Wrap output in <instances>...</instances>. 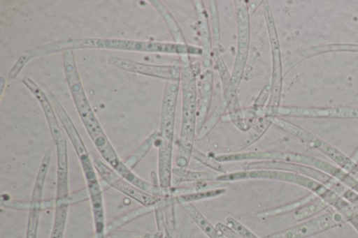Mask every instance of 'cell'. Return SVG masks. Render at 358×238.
<instances>
[{"label": "cell", "mask_w": 358, "mask_h": 238, "mask_svg": "<svg viewBox=\"0 0 358 238\" xmlns=\"http://www.w3.org/2000/svg\"><path fill=\"white\" fill-rule=\"evenodd\" d=\"M63 68L78 114L97 151L110 168L131 184L138 186L142 179L120 158L108 139L85 94L75 59H65Z\"/></svg>", "instance_id": "obj_1"}, {"label": "cell", "mask_w": 358, "mask_h": 238, "mask_svg": "<svg viewBox=\"0 0 358 238\" xmlns=\"http://www.w3.org/2000/svg\"><path fill=\"white\" fill-rule=\"evenodd\" d=\"M43 90L52 103L57 118L67 134L79 160L87 184L93 220L96 223L103 222L105 220V214L102 191L91 156H90L74 123L59 101L46 87H43Z\"/></svg>", "instance_id": "obj_2"}, {"label": "cell", "mask_w": 358, "mask_h": 238, "mask_svg": "<svg viewBox=\"0 0 358 238\" xmlns=\"http://www.w3.org/2000/svg\"><path fill=\"white\" fill-rule=\"evenodd\" d=\"M182 114L176 155L178 168L187 169L194 151L197 122L196 75L188 55L180 56Z\"/></svg>", "instance_id": "obj_3"}, {"label": "cell", "mask_w": 358, "mask_h": 238, "mask_svg": "<svg viewBox=\"0 0 358 238\" xmlns=\"http://www.w3.org/2000/svg\"><path fill=\"white\" fill-rule=\"evenodd\" d=\"M180 80L166 81L161 108L158 140V181L161 187L172 186V155L178 95Z\"/></svg>", "instance_id": "obj_4"}, {"label": "cell", "mask_w": 358, "mask_h": 238, "mask_svg": "<svg viewBox=\"0 0 358 238\" xmlns=\"http://www.w3.org/2000/svg\"><path fill=\"white\" fill-rule=\"evenodd\" d=\"M237 25V47L235 61L229 83L223 89L221 101L230 105L243 77L250 45V12L245 1H235Z\"/></svg>", "instance_id": "obj_5"}, {"label": "cell", "mask_w": 358, "mask_h": 238, "mask_svg": "<svg viewBox=\"0 0 358 238\" xmlns=\"http://www.w3.org/2000/svg\"><path fill=\"white\" fill-rule=\"evenodd\" d=\"M273 124L305 142L309 147L320 151L330 158L336 165L358 180V163L329 142L281 117H276Z\"/></svg>", "instance_id": "obj_6"}, {"label": "cell", "mask_w": 358, "mask_h": 238, "mask_svg": "<svg viewBox=\"0 0 358 238\" xmlns=\"http://www.w3.org/2000/svg\"><path fill=\"white\" fill-rule=\"evenodd\" d=\"M264 15L270 42L272 57L271 85L268 102L263 116L274 120L280 107L282 87V64L280 46L271 7L268 1L264 3Z\"/></svg>", "instance_id": "obj_7"}, {"label": "cell", "mask_w": 358, "mask_h": 238, "mask_svg": "<svg viewBox=\"0 0 358 238\" xmlns=\"http://www.w3.org/2000/svg\"><path fill=\"white\" fill-rule=\"evenodd\" d=\"M345 223V218L334 209L263 238H308L342 226Z\"/></svg>", "instance_id": "obj_8"}, {"label": "cell", "mask_w": 358, "mask_h": 238, "mask_svg": "<svg viewBox=\"0 0 358 238\" xmlns=\"http://www.w3.org/2000/svg\"><path fill=\"white\" fill-rule=\"evenodd\" d=\"M96 172L103 181L144 207H155L162 198L150 195L134 186L94 153L90 154Z\"/></svg>", "instance_id": "obj_9"}, {"label": "cell", "mask_w": 358, "mask_h": 238, "mask_svg": "<svg viewBox=\"0 0 358 238\" xmlns=\"http://www.w3.org/2000/svg\"><path fill=\"white\" fill-rule=\"evenodd\" d=\"M276 117L358 119V106L301 107L280 105Z\"/></svg>", "instance_id": "obj_10"}, {"label": "cell", "mask_w": 358, "mask_h": 238, "mask_svg": "<svg viewBox=\"0 0 358 238\" xmlns=\"http://www.w3.org/2000/svg\"><path fill=\"white\" fill-rule=\"evenodd\" d=\"M108 64L121 70L169 80H180L181 75V64L176 62L171 65H156L138 62L126 58L110 56Z\"/></svg>", "instance_id": "obj_11"}, {"label": "cell", "mask_w": 358, "mask_h": 238, "mask_svg": "<svg viewBox=\"0 0 358 238\" xmlns=\"http://www.w3.org/2000/svg\"><path fill=\"white\" fill-rule=\"evenodd\" d=\"M22 82L32 93L38 101L45 114L52 140L55 143L64 136L62 128L57 119V116L43 89L41 88L30 77L24 76Z\"/></svg>", "instance_id": "obj_12"}, {"label": "cell", "mask_w": 358, "mask_h": 238, "mask_svg": "<svg viewBox=\"0 0 358 238\" xmlns=\"http://www.w3.org/2000/svg\"><path fill=\"white\" fill-rule=\"evenodd\" d=\"M57 151L56 197L62 199L69 197V166L67 143L64 136L55 143Z\"/></svg>", "instance_id": "obj_13"}, {"label": "cell", "mask_w": 358, "mask_h": 238, "mask_svg": "<svg viewBox=\"0 0 358 238\" xmlns=\"http://www.w3.org/2000/svg\"><path fill=\"white\" fill-rule=\"evenodd\" d=\"M213 76L211 66L203 67L201 75V84L197 99V132L207 119L210 107L213 93Z\"/></svg>", "instance_id": "obj_14"}, {"label": "cell", "mask_w": 358, "mask_h": 238, "mask_svg": "<svg viewBox=\"0 0 358 238\" xmlns=\"http://www.w3.org/2000/svg\"><path fill=\"white\" fill-rule=\"evenodd\" d=\"M333 52H358V44L331 43L312 46L305 48L294 55L289 64L293 66L310 58Z\"/></svg>", "instance_id": "obj_15"}, {"label": "cell", "mask_w": 358, "mask_h": 238, "mask_svg": "<svg viewBox=\"0 0 358 238\" xmlns=\"http://www.w3.org/2000/svg\"><path fill=\"white\" fill-rule=\"evenodd\" d=\"M165 22L175 43L187 44L184 35L176 19L161 1H149Z\"/></svg>", "instance_id": "obj_16"}, {"label": "cell", "mask_w": 358, "mask_h": 238, "mask_svg": "<svg viewBox=\"0 0 358 238\" xmlns=\"http://www.w3.org/2000/svg\"><path fill=\"white\" fill-rule=\"evenodd\" d=\"M218 175L210 171H192L175 168L172 170V186H178L182 182L215 181Z\"/></svg>", "instance_id": "obj_17"}, {"label": "cell", "mask_w": 358, "mask_h": 238, "mask_svg": "<svg viewBox=\"0 0 358 238\" xmlns=\"http://www.w3.org/2000/svg\"><path fill=\"white\" fill-rule=\"evenodd\" d=\"M194 3L197 14L199 34L200 36L202 44V50L203 52V56H210L211 49V39L208 19L206 16L207 14L201 1H194Z\"/></svg>", "instance_id": "obj_18"}, {"label": "cell", "mask_w": 358, "mask_h": 238, "mask_svg": "<svg viewBox=\"0 0 358 238\" xmlns=\"http://www.w3.org/2000/svg\"><path fill=\"white\" fill-rule=\"evenodd\" d=\"M316 196L317 195L314 193H310L306 196L293 202L259 212L257 214V217L260 218H265L294 212L306 203L313 200Z\"/></svg>", "instance_id": "obj_19"}, {"label": "cell", "mask_w": 358, "mask_h": 238, "mask_svg": "<svg viewBox=\"0 0 358 238\" xmlns=\"http://www.w3.org/2000/svg\"><path fill=\"white\" fill-rule=\"evenodd\" d=\"M159 139V131H153L138 147V148L124 161L130 168L134 169L141 161L147 155L152 147Z\"/></svg>", "instance_id": "obj_20"}, {"label": "cell", "mask_w": 358, "mask_h": 238, "mask_svg": "<svg viewBox=\"0 0 358 238\" xmlns=\"http://www.w3.org/2000/svg\"><path fill=\"white\" fill-rule=\"evenodd\" d=\"M329 207V205L324 200L316 196L313 200L294 211L292 217L294 221L301 222L313 218Z\"/></svg>", "instance_id": "obj_21"}, {"label": "cell", "mask_w": 358, "mask_h": 238, "mask_svg": "<svg viewBox=\"0 0 358 238\" xmlns=\"http://www.w3.org/2000/svg\"><path fill=\"white\" fill-rule=\"evenodd\" d=\"M69 205L57 204L55 205L53 225L50 238H63L67 219Z\"/></svg>", "instance_id": "obj_22"}, {"label": "cell", "mask_w": 358, "mask_h": 238, "mask_svg": "<svg viewBox=\"0 0 358 238\" xmlns=\"http://www.w3.org/2000/svg\"><path fill=\"white\" fill-rule=\"evenodd\" d=\"M213 55L220 73L223 89H224L229 83L231 75L229 74L220 54L217 51L215 50L213 52Z\"/></svg>", "instance_id": "obj_23"}, {"label": "cell", "mask_w": 358, "mask_h": 238, "mask_svg": "<svg viewBox=\"0 0 358 238\" xmlns=\"http://www.w3.org/2000/svg\"><path fill=\"white\" fill-rule=\"evenodd\" d=\"M346 222L349 223L358 233V211L351 204L347 205L341 212Z\"/></svg>", "instance_id": "obj_24"}, {"label": "cell", "mask_w": 358, "mask_h": 238, "mask_svg": "<svg viewBox=\"0 0 358 238\" xmlns=\"http://www.w3.org/2000/svg\"><path fill=\"white\" fill-rule=\"evenodd\" d=\"M192 156L196 158L198 161L201 162L203 164L206 165L207 166L221 172L222 174L226 173L224 170L222 168V165L219 162L210 159L207 156H206L203 154L200 153L199 151L194 149Z\"/></svg>", "instance_id": "obj_25"}, {"label": "cell", "mask_w": 358, "mask_h": 238, "mask_svg": "<svg viewBox=\"0 0 358 238\" xmlns=\"http://www.w3.org/2000/svg\"><path fill=\"white\" fill-rule=\"evenodd\" d=\"M210 6V11L212 15V20L214 22L213 24V32L214 33V37L215 40H220V31H219V26H218V17H217V5L215 1H208Z\"/></svg>", "instance_id": "obj_26"}, {"label": "cell", "mask_w": 358, "mask_h": 238, "mask_svg": "<svg viewBox=\"0 0 358 238\" xmlns=\"http://www.w3.org/2000/svg\"><path fill=\"white\" fill-rule=\"evenodd\" d=\"M341 195L347 200L358 211V193L346 186Z\"/></svg>", "instance_id": "obj_27"}, {"label": "cell", "mask_w": 358, "mask_h": 238, "mask_svg": "<svg viewBox=\"0 0 358 238\" xmlns=\"http://www.w3.org/2000/svg\"><path fill=\"white\" fill-rule=\"evenodd\" d=\"M6 80L3 77H1L0 78V91H1V97H2L3 96V88L4 87L6 86Z\"/></svg>", "instance_id": "obj_28"}, {"label": "cell", "mask_w": 358, "mask_h": 238, "mask_svg": "<svg viewBox=\"0 0 358 238\" xmlns=\"http://www.w3.org/2000/svg\"><path fill=\"white\" fill-rule=\"evenodd\" d=\"M350 158L356 163H358V147H357V149H355V151H354V153L352 154V156H350Z\"/></svg>", "instance_id": "obj_29"}, {"label": "cell", "mask_w": 358, "mask_h": 238, "mask_svg": "<svg viewBox=\"0 0 358 238\" xmlns=\"http://www.w3.org/2000/svg\"><path fill=\"white\" fill-rule=\"evenodd\" d=\"M92 49H93V38H92Z\"/></svg>", "instance_id": "obj_30"}]
</instances>
